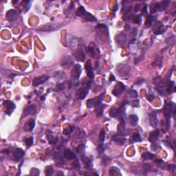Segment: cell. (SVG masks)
I'll list each match as a JSON object with an SVG mask.
<instances>
[{
  "label": "cell",
  "mask_w": 176,
  "mask_h": 176,
  "mask_svg": "<svg viewBox=\"0 0 176 176\" xmlns=\"http://www.w3.org/2000/svg\"><path fill=\"white\" fill-rule=\"evenodd\" d=\"M92 85L91 81H87L86 82H83V87L80 88L77 92L76 97L78 100H83L86 97L87 94L90 91V89Z\"/></svg>",
  "instance_id": "1"
},
{
  "label": "cell",
  "mask_w": 176,
  "mask_h": 176,
  "mask_svg": "<svg viewBox=\"0 0 176 176\" xmlns=\"http://www.w3.org/2000/svg\"><path fill=\"white\" fill-rule=\"evenodd\" d=\"M76 15L78 17L83 18L85 21H92L96 20V19L92 14L87 12L83 6H80L78 8L76 12Z\"/></svg>",
  "instance_id": "2"
},
{
  "label": "cell",
  "mask_w": 176,
  "mask_h": 176,
  "mask_svg": "<svg viewBox=\"0 0 176 176\" xmlns=\"http://www.w3.org/2000/svg\"><path fill=\"white\" fill-rule=\"evenodd\" d=\"M81 73H82V68H81V65H79V64L75 65L73 68V70H72V74H71V77H72V81L73 83H76V82H78Z\"/></svg>",
  "instance_id": "3"
},
{
  "label": "cell",
  "mask_w": 176,
  "mask_h": 176,
  "mask_svg": "<svg viewBox=\"0 0 176 176\" xmlns=\"http://www.w3.org/2000/svg\"><path fill=\"white\" fill-rule=\"evenodd\" d=\"M74 65V58L71 55L65 56L61 62V66L66 69H70Z\"/></svg>",
  "instance_id": "4"
},
{
  "label": "cell",
  "mask_w": 176,
  "mask_h": 176,
  "mask_svg": "<svg viewBox=\"0 0 176 176\" xmlns=\"http://www.w3.org/2000/svg\"><path fill=\"white\" fill-rule=\"evenodd\" d=\"M103 96H104V94H101L100 96H99L98 98H90L87 101V106L89 108H92L96 106H98L99 105L101 104V102L103 100Z\"/></svg>",
  "instance_id": "5"
},
{
  "label": "cell",
  "mask_w": 176,
  "mask_h": 176,
  "mask_svg": "<svg viewBox=\"0 0 176 176\" xmlns=\"http://www.w3.org/2000/svg\"><path fill=\"white\" fill-rule=\"evenodd\" d=\"M175 110L174 105H171V103H166L164 106V116L167 119V129L169 127V119L171 118V115L172 114L173 111Z\"/></svg>",
  "instance_id": "6"
},
{
  "label": "cell",
  "mask_w": 176,
  "mask_h": 176,
  "mask_svg": "<svg viewBox=\"0 0 176 176\" xmlns=\"http://www.w3.org/2000/svg\"><path fill=\"white\" fill-rule=\"evenodd\" d=\"M125 90V85L123 83L118 82L116 84V85L114 87V89L113 90V94L116 96H118L123 94V92Z\"/></svg>",
  "instance_id": "7"
},
{
  "label": "cell",
  "mask_w": 176,
  "mask_h": 176,
  "mask_svg": "<svg viewBox=\"0 0 176 176\" xmlns=\"http://www.w3.org/2000/svg\"><path fill=\"white\" fill-rule=\"evenodd\" d=\"M118 72L121 76L127 77L130 72V68L127 65H121L118 67Z\"/></svg>",
  "instance_id": "8"
},
{
  "label": "cell",
  "mask_w": 176,
  "mask_h": 176,
  "mask_svg": "<svg viewBox=\"0 0 176 176\" xmlns=\"http://www.w3.org/2000/svg\"><path fill=\"white\" fill-rule=\"evenodd\" d=\"M4 106L6 108V114L8 115H10L12 113V111H14V109L16 108V105H14V103L10 100H6L4 102Z\"/></svg>",
  "instance_id": "9"
},
{
  "label": "cell",
  "mask_w": 176,
  "mask_h": 176,
  "mask_svg": "<svg viewBox=\"0 0 176 176\" xmlns=\"http://www.w3.org/2000/svg\"><path fill=\"white\" fill-rule=\"evenodd\" d=\"M24 151L19 148H17L13 151V158L16 162H19L24 156Z\"/></svg>",
  "instance_id": "10"
},
{
  "label": "cell",
  "mask_w": 176,
  "mask_h": 176,
  "mask_svg": "<svg viewBox=\"0 0 176 176\" xmlns=\"http://www.w3.org/2000/svg\"><path fill=\"white\" fill-rule=\"evenodd\" d=\"M6 18L10 22L15 21L18 18V13L15 10H8L6 14Z\"/></svg>",
  "instance_id": "11"
},
{
  "label": "cell",
  "mask_w": 176,
  "mask_h": 176,
  "mask_svg": "<svg viewBox=\"0 0 176 176\" xmlns=\"http://www.w3.org/2000/svg\"><path fill=\"white\" fill-rule=\"evenodd\" d=\"M48 79H49V77L47 76H45V75L38 76V77H36V78H34V80H33V85L35 87H37L38 85H39L43 84V83L46 82Z\"/></svg>",
  "instance_id": "12"
},
{
  "label": "cell",
  "mask_w": 176,
  "mask_h": 176,
  "mask_svg": "<svg viewBox=\"0 0 176 176\" xmlns=\"http://www.w3.org/2000/svg\"><path fill=\"white\" fill-rule=\"evenodd\" d=\"M85 70H86L87 76H89L90 78H94V72H93V69H92V63H91V61H90V60L87 61V62L85 63Z\"/></svg>",
  "instance_id": "13"
},
{
  "label": "cell",
  "mask_w": 176,
  "mask_h": 176,
  "mask_svg": "<svg viewBox=\"0 0 176 176\" xmlns=\"http://www.w3.org/2000/svg\"><path fill=\"white\" fill-rule=\"evenodd\" d=\"M36 114V107L34 105H29L25 108L23 114V117H26L29 114Z\"/></svg>",
  "instance_id": "14"
},
{
  "label": "cell",
  "mask_w": 176,
  "mask_h": 176,
  "mask_svg": "<svg viewBox=\"0 0 176 176\" xmlns=\"http://www.w3.org/2000/svg\"><path fill=\"white\" fill-rule=\"evenodd\" d=\"M35 126V121L33 118L30 119L28 121H27L24 125L25 131H32L34 129Z\"/></svg>",
  "instance_id": "15"
},
{
  "label": "cell",
  "mask_w": 176,
  "mask_h": 176,
  "mask_svg": "<svg viewBox=\"0 0 176 176\" xmlns=\"http://www.w3.org/2000/svg\"><path fill=\"white\" fill-rule=\"evenodd\" d=\"M59 28H60V25L52 24V23H50V24L45 25V26L41 27V28H39V30L52 31V30H56V29Z\"/></svg>",
  "instance_id": "16"
},
{
  "label": "cell",
  "mask_w": 176,
  "mask_h": 176,
  "mask_svg": "<svg viewBox=\"0 0 176 176\" xmlns=\"http://www.w3.org/2000/svg\"><path fill=\"white\" fill-rule=\"evenodd\" d=\"M169 3V2L168 0H164V1H162V2H160V3H156V4H154V5H155L156 10L162 11V10L166 9L167 6H168Z\"/></svg>",
  "instance_id": "17"
},
{
  "label": "cell",
  "mask_w": 176,
  "mask_h": 176,
  "mask_svg": "<svg viewBox=\"0 0 176 176\" xmlns=\"http://www.w3.org/2000/svg\"><path fill=\"white\" fill-rule=\"evenodd\" d=\"M81 161H82L83 163L84 164V165L85 166V167H86L87 169H91L92 168V160H90L89 158H87V156H85V154L81 156Z\"/></svg>",
  "instance_id": "18"
},
{
  "label": "cell",
  "mask_w": 176,
  "mask_h": 176,
  "mask_svg": "<svg viewBox=\"0 0 176 176\" xmlns=\"http://www.w3.org/2000/svg\"><path fill=\"white\" fill-rule=\"evenodd\" d=\"M63 157L67 160H74V159L76 158V155L72 151H70V149L65 150V151L63 152Z\"/></svg>",
  "instance_id": "19"
},
{
  "label": "cell",
  "mask_w": 176,
  "mask_h": 176,
  "mask_svg": "<svg viewBox=\"0 0 176 176\" xmlns=\"http://www.w3.org/2000/svg\"><path fill=\"white\" fill-rule=\"evenodd\" d=\"M112 140L116 143L118 144L119 145H123L125 142V138L123 137V135H120V134L114 135L112 137Z\"/></svg>",
  "instance_id": "20"
},
{
  "label": "cell",
  "mask_w": 176,
  "mask_h": 176,
  "mask_svg": "<svg viewBox=\"0 0 176 176\" xmlns=\"http://www.w3.org/2000/svg\"><path fill=\"white\" fill-rule=\"evenodd\" d=\"M126 39H127V37L125 34H121V35H117L116 37V41L117 43L122 46L125 45Z\"/></svg>",
  "instance_id": "21"
},
{
  "label": "cell",
  "mask_w": 176,
  "mask_h": 176,
  "mask_svg": "<svg viewBox=\"0 0 176 176\" xmlns=\"http://www.w3.org/2000/svg\"><path fill=\"white\" fill-rule=\"evenodd\" d=\"M160 135V131L159 130H156V131H152L151 133H150L149 137V140L151 142H156L158 139V136Z\"/></svg>",
  "instance_id": "22"
},
{
  "label": "cell",
  "mask_w": 176,
  "mask_h": 176,
  "mask_svg": "<svg viewBox=\"0 0 176 176\" xmlns=\"http://www.w3.org/2000/svg\"><path fill=\"white\" fill-rule=\"evenodd\" d=\"M75 54H76V59L78 60V61H84L85 54L82 48H78L76 50Z\"/></svg>",
  "instance_id": "23"
},
{
  "label": "cell",
  "mask_w": 176,
  "mask_h": 176,
  "mask_svg": "<svg viewBox=\"0 0 176 176\" xmlns=\"http://www.w3.org/2000/svg\"><path fill=\"white\" fill-rule=\"evenodd\" d=\"M150 124L152 127H156L158 123V119H157V114L156 112H152L150 114Z\"/></svg>",
  "instance_id": "24"
},
{
  "label": "cell",
  "mask_w": 176,
  "mask_h": 176,
  "mask_svg": "<svg viewBox=\"0 0 176 176\" xmlns=\"http://www.w3.org/2000/svg\"><path fill=\"white\" fill-rule=\"evenodd\" d=\"M129 121L130 125L132 126H135L138 123V117L136 115H131L129 117Z\"/></svg>",
  "instance_id": "25"
},
{
  "label": "cell",
  "mask_w": 176,
  "mask_h": 176,
  "mask_svg": "<svg viewBox=\"0 0 176 176\" xmlns=\"http://www.w3.org/2000/svg\"><path fill=\"white\" fill-rule=\"evenodd\" d=\"M105 107H106V105H104L102 104L99 105L96 107V111L97 117H100L102 116V113H103V110H104Z\"/></svg>",
  "instance_id": "26"
},
{
  "label": "cell",
  "mask_w": 176,
  "mask_h": 176,
  "mask_svg": "<svg viewBox=\"0 0 176 176\" xmlns=\"http://www.w3.org/2000/svg\"><path fill=\"white\" fill-rule=\"evenodd\" d=\"M54 160H55L56 163L59 166H62L64 164V161L63 160V158L60 156V155L58 153L55 154V158H54Z\"/></svg>",
  "instance_id": "27"
},
{
  "label": "cell",
  "mask_w": 176,
  "mask_h": 176,
  "mask_svg": "<svg viewBox=\"0 0 176 176\" xmlns=\"http://www.w3.org/2000/svg\"><path fill=\"white\" fill-rule=\"evenodd\" d=\"M165 30H166V29L164 28V26L162 23H159V26L156 27V30H155V34L156 35H162Z\"/></svg>",
  "instance_id": "28"
},
{
  "label": "cell",
  "mask_w": 176,
  "mask_h": 176,
  "mask_svg": "<svg viewBox=\"0 0 176 176\" xmlns=\"http://www.w3.org/2000/svg\"><path fill=\"white\" fill-rule=\"evenodd\" d=\"M154 157L155 156H154V154H151L150 152H145V153H144L142 155V158L145 160H152V159H154Z\"/></svg>",
  "instance_id": "29"
},
{
  "label": "cell",
  "mask_w": 176,
  "mask_h": 176,
  "mask_svg": "<svg viewBox=\"0 0 176 176\" xmlns=\"http://www.w3.org/2000/svg\"><path fill=\"white\" fill-rule=\"evenodd\" d=\"M175 92V87L174 82H169L167 85V92L169 94H171Z\"/></svg>",
  "instance_id": "30"
},
{
  "label": "cell",
  "mask_w": 176,
  "mask_h": 176,
  "mask_svg": "<svg viewBox=\"0 0 176 176\" xmlns=\"http://www.w3.org/2000/svg\"><path fill=\"white\" fill-rule=\"evenodd\" d=\"M117 169V167H115V166H112L111 168L109 169V174L110 175H121V173H120V170H117L116 171H115L116 169Z\"/></svg>",
  "instance_id": "31"
},
{
  "label": "cell",
  "mask_w": 176,
  "mask_h": 176,
  "mask_svg": "<svg viewBox=\"0 0 176 176\" xmlns=\"http://www.w3.org/2000/svg\"><path fill=\"white\" fill-rule=\"evenodd\" d=\"M23 142H24L26 145L28 146V147H30L31 145L33 144V138H24L23 140Z\"/></svg>",
  "instance_id": "32"
},
{
  "label": "cell",
  "mask_w": 176,
  "mask_h": 176,
  "mask_svg": "<svg viewBox=\"0 0 176 176\" xmlns=\"http://www.w3.org/2000/svg\"><path fill=\"white\" fill-rule=\"evenodd\" d=\"M76 152L77 154H78L79 155H83L85 154V145H81L77 147V149H76Z\"/></svg>",
  "instance_id": "33"
},
{
  "label": "cell",
  "mask_w": 176,
  "mask_h": 176,
  "mask_svg": "<svg viewBox=\"0 0 176 176\" xmlns=\"http://www.w3.org/2000/svg\"><path fill=\"white\" fill-rule=\"evenodd\" d=\"M54 172V169L52 166H47L45 169V175L47 176H50L53 174Z\"/></svg>",
  "instance_id": "34"
},
{
  "label": "cell",
  "mask_w": 176,
  "mask_h": 176,
  "mask_svg": "<svg viewBox=\"0 0 176 176\" xmlns=\"http://www.w3.org/2000/svg\"><path fill=\"white\" fill-rule=\"evenodd\" d=\"M153 21H154V17L151 16V15H149V16L147 17V19H146V22H145L146 26H147V27L151 26V25Z\"/></svg>",
  "instance_id": "35"
},
{
  "label": "cell",
  "mask_w": 176,
  "mask_h": 176,
  "mask_svg": "<svg viewBox=\"0 0 176 176\" xmlns=\"http://www.w3.org/2000/svg\"><path fill=\"white\" fill-rule=\"evenodd\" d=\"M105 135H106L105 131L103 129H102L101 131H100V135H99V140H100V141L101 143H103V142H104L105 140Z\"/></svg>",
  "instance_id": "36"
},
{
  "label": "cell",
  "mask_w": 176,
  "mask_h": 176,
  "mask_svg": "<svg viewBox=\"0 0 176 176\" xmlns=\"http://www.w3.org/2000/svg\"><path fill=\"white\" fill-rule=\"evenodd\" d=\"M97 151H98V153L99 155H102L103 153L105 151V147L103 146V143H100L98 147V149H97Z\"/></svg>",
  "instance_id": "37"
},
{
  "label": "cell",
  "mask_w": 176,
  "mask_h": 176,
  "mask_svg": "<svg viewBox=\"0 0 176 176\" xmlns=\"http://www.w3.org/2000/svg\"><path fill=\"white\" fill-rule=\"evenodd\" d=\"M88 52L90 54V55L92 56V57L94 58L95 57H96V50L94 49V47H88Z\"/></svg>",
  "instance_id": "38"
},
{
  "label": "cell",
  "mask_w": 176,
  "mask_h": 176,
  "mask_svg": "<svg viewBox=\"0 0 176 176\" xmlns=\"http://www.w3.org/2000/svg\"><path fill=\"white\" fill-rule=\"evenodd\" d=\"M132 20H133V23H138V24H140L141 23V21H142V19H141V17L140 16H134L133 17V19H132Z\"/></svg>",
  "instance_id": "39"
},
{
  "label": "cell",
  "mask_w": 176,
  "mask_h": 176,
  "mask_svg": "<svg viewBox=\"0 0 176 176\" xmlns=\"http://www.w3.org/2000/svg\"><path fill=\"white\" fill-rule=\"evenodd\" d=\"M133 140L135 142H141L142 139L139 133H135L133 135Z\"/></svg>",
  "instance_id": "40"
},
{
  "label": "cell",
  "mask_w": 176,
  "mask_h": 176,
  "mask_svg": "<svg viewBox=\"0 0 176 176\" xmlns=\"http://www.w3.org/2000/svg\"><path fill=\"white\" fill-rule=\"evenodd\" d=\"M39 173L40 172H39V169L33 168L31 169L30 173V175H33V176H37L39 175Z\"/></svg>",
  "instance_id": "41"
},
{
  "label": "cell",
  "mask_w": 176,
  "mask_h": 176,
  "mask_svg": "<svg viewBox=\"0 0 176 176\" xmlns=\"http://www.w3.org/2000/svg\"><path fill=\"white\" fill-rule=\"evenodd\" d=\"M129 94L130 97L132 98H135L138 97V92H136L135 90H130L129 92Z\"/></svg>",
  "instance_id": "42"
},
{
  "label": "cell",
  "mask_w": 176,
  "mask_h": 176,
  "mask_svg": "<svg viewBox=\"0 0 176 176\" xmlns=\"http://www.w3.org/2000/svg\"><path fill=\"white\" fill-rule=\"evenodd\" d=\"M65 89V87H64V85L63 83H59V84L57 85V86L55 87L56 91H60V90H63Z\"/></svg>",
  "instance_id": "43"
},
{
  "label": "cell",
  "mask_w": 176,
  "mask_h": 176,
  "mask_svg": "<svg viewBox=\"0 0 176 176\" xmlns=\"http://www.w3.org/2000/svg\"><path fill=\"white\" fill-rule=\"evenodd\" d=\"M73 166L75 167V168H80V164L78 162V160L76 159V158H75V161L73 163Z\"/></svg>",
  "instance_id": "44"
},
{
  "label": "cell",
  "mask_w": 176,
  "mask_h": 176,
  "mask_svg": "<svg viewBox=\"0 0 176 176\" xmlns=\"http://www.w3.org/2000/svg\"><path fill=\"white\" fill-rule=\"evenodd\" d=\"M131 104L133 107H138V104H139V100H135L132 101Z\"/></svg>",
  "instance_id": "45"
},
{
  "label": "cell",
  "mask_w": 176,
  "mask_h": 176,
  "mask_svg": "<svg viewBox=\"0 0 176 176\" xmlns=\"http://www.w3.org/2000/svg\"><path fill=\"white\" fill-rule=\"evenodd\" d=\"M72 131V127H70V129H68L67 130H65L64 131V134H66V135H68V134H70L71 132Z\"/></svg>",
  "instance_id": "46"
},
{
  "label": "cell",
  "mask_w": 176,
  "mask_h": 176,
  "mask_svg": "<svg viewBox=\"0 0 176 176\" xmlns=\"http://www.w3.org/2000/svg\"><path fill=\"white\" fill-rule=\"evenodd\" d=\"M142 14H147V6H145L142 8Z\"/></svg>",
  "instance_id": "47"
},
{
  "label": "cell",
  "mask_w": 176,
  "mask_h": 176,
  "mask_svg": "<svg viewBox=\"0 0 176 176\" xmlns=\"http://www.w3.org/2000/svg\"><path fill=\"white\" fill-rule=\"evenodd\" d=\"M140 9V4L135 5V8H134V11H135V12H138V11H139Z\"/></svg>",
  "instance_id": "48"
},
{
  "label": "cell",
  "mask_w": 176,
  "mask_h": 176,
  "mask_svg": "<svg viewBox=\"0 0 176 176\" xmlns=\"http://www.w3.org/2000/svg\"><path fill=\"white\" fill-rule=\"evenodd\" d=\"M154 98H155V97H154V96H152V95H149V96L147 97V100L151 102V101H152V100H154Z\"/></svg>",
  "instance_id": "49"
},
{
  "label": "cell",
  "mask_w": 176,
  "mask_h": 176,
  "mask_svg": "<svg viewBox=\"0 0 176 176\" xmlns=\"http://www.w3.org/2000/svg\"><path fill=\"white\" fill-rule=\"evenodd\" d=\"M116 80V78L114 77V76L113 74H111L110 77H109V81H114Z\"/></svg>",
  "instance_id": "50"
},
{
  "label": "cell",
  "mask_w": 176,
  "mask_h": 176,
  "mask_svg": "<svg viewBox=\"0 0 176 176\" xmlns=\"http://www.w3.org/2000/svg\"><path fill=\"white\" fill-rule=\"evenodd\" d=\"M45 97L44 96H41V100H45Z\"/></svg>",
  "instance_id": "51"
},
{
  "label": "cell",
  "mask_w": 176,
  "mask_h": 176,
  "mask_svg": "<svg viewBox=\"0 0 176 176\" xmlns=\"http://www.w3.org/2000/svg\"><path fill=\"white\" fill-rule=\"evenodd\" d=\"M141 82H144V80H143V79H141ZM136 84H141V83H140V82H139V81H138V83H136Z\"/></svg>",
  "instance_id": "52"
},
{
  "label": "cell",
  "mask_w": 176,
  "mask_h": 176,
  "mask_svg": "<svg viewBox=\"0 0 176 176\" xmlns=\"http://www.w3.org/2000/svg\"><path fill=\"white\" fill-rule=\"evenodd\" d=\"M60 174H61L62 175H63V173H61V172H59V173H58V174H57V175H60Z\"/></svg>",
  "instance_id": "53"
}]
</instances>
